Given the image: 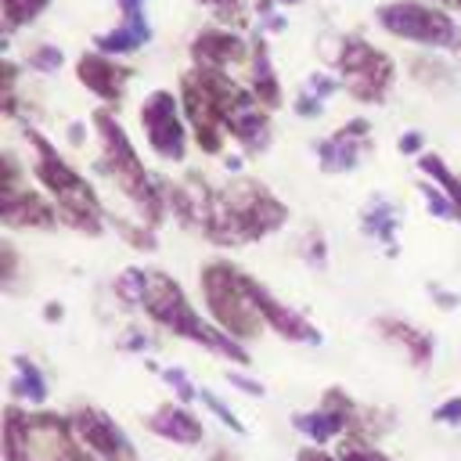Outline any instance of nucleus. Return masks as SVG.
Masks as SVG:
<instances>
[{
  "mask_svg": "<svg viewBox=\"0 0 461 461\" xmlns=\"http://www.w3.org/2000/svg\"><path fill=\"white\" fill-rule=\"evenodd\" d=\"M90 126L97 133V148H101V173L112 180V187L130 202V209L137 212V220H144L148 227H158L169 216L166 205V180L151 176V169L144 166V158L137 155L126 126L119 122V115L112 108H94L90 112Z\"/></svg>",
  "mask_w": 461,
  "mask_h": 461,
  "instance_id": "obj_1",
  "label": "nucleus"
},
{
  "mask_svg": "<svg viewBox=\"0 0 461 461\" xmlns=\"http://www.w3.org/2000/svg\"><path fill=\"white\" fill-rule=\"evenodd\" d=\"M176 94L184 104V119L191 126V140L202 155H223V148L230 140L234 112L256 97L249 90V83H238L230 72L198 68V65H191L180 76Z\"/></svg>",
  "mask_w": 461,
  "mask_h": 461,
  "instance_id": "obj_2",
  "label": "nucleus"
},
{
  "mask_svg": "<svg viewBox=\"0 0 461 461\" xmlns=\"http://www.w3.org/2000/svg\"><path fill=\"white\" fill-rule=\"evenodd\" d=\"M25 140L32 148V176H36V187L54 202L58 209V220L79 234H104V220H108V209L104 202L97 198L94 184L36 130V126H25Z\"/></svg>",
  "mask_w": 461,
  "mask_h": 461,
  "instance_id": "obj_3",
  "label": "nucleus"
},
{
  "mask_svg": "<svg viewBox=\"0 0 461 461\" xmlns=\"http://www.w3.org/2000/svg\"><path fill=\"white\" fill-rule=\"evenodd\" d=\"M288 223V205L256 176H234L227 187L216 191L212 216L202 230L205 241L220 249L263 241Z\"/></svg>",
  "mask_w": 461,
  "mask_h": 461,
  "instance_id": "obj_4",
  "label": "nucleus"
},
{
  "mask_svg": "<svg viewBox=\"0 0 461 461\" xmlns=\"http://www.w3.org/2000/svg\"><path fill=\"white\" fill-rule=\"evenodd\" d=\"M140 310L155 328H162V331H169L176 339H187V342H194V346H202V349H209V353H216V357H223L230 364L245 367L252 360L245 342L230 339L223 328H216L209 317H202L194 310L191 295L184 292V285L166 270H148V288H144Z\"/></svg>",
  "mask_w": 461,
  "mask_h": 461,
  "instance_id": "obj_5",
  "label": "nucleus"
},
{
  "mask_svg": "<svg viewBox=\"0 0 461 461\" xmlns=\"http://www.w3.org/2000/svg\"><path fill=\"white\" fill-rule=\"evenodd\" d=\"M198 288L209 321L223 328L230 339L256 342L259 335H267V321L256 303V277L249 270H241L230 259H209L198 270Z\"/></svg>",
  "mask_w": 461,
  "mask_h": 461,
  "instance_id": "obj_6",
  "label": "nucleus"
},
{
  "mask_svg": "<svg viewBox=\"0 0 461 461\" xmlns=\"http://www.w3.org/2000/svg\"><path fill=\"white\" fill-rule=\"evenodd\" d=\"M4 461H97V457L79 443L68 414L7 403Z\"/></svg>",
  "mask_w": 461,
  "mask_h": 461,
  "instance_id": "obj_7",
  "label": "nucleus"
},
{
  "mask_svg": "<svg viewBox=\"0 0 461 461\" xmlns=\"http://www.w3.org/2000/svg\"><path fill=\"white\" fill-rule=\"evenodd\" d=\"M375 22L403 40L414 43L421 50H443V54H457L461 50V25L457 18L432 4V0H385L375 7Z\"/></svg>",
  "mask_w": 461,
  "mask_h": 461,
  "instance_id": "obj_8",
  "label": "nucleus"
},
{
  "mask_svg": "<svg viewBox=\"0 0 461 461\" xmlns=\"http://www.w3.org/2000/svg\"><path fill=\"white\" fill-rule=\"evenodd\" d=\"M335 72L342 90L360 104H382L396 83V61L364 36H342L335 50Z\"/></svg>",
  "mask_w": 461,
  "mask_h": 461,
  "instance_id": "obj_9",
  "label": "nucleus"
},
{
  "mask_svg": "<svg viewBox=\"0 0 461 461\" xmlns=\"http://www.w3.org/2000/svg\"><path fill=\"white\" fill-rule=\"evenodd\" d=\"M140 130H144V140L148 148L162 158V162H184L187 158V144H191V126L184 119V104H180V94L166 90V86H155L144 94L140 101Z\"/></svg>",
  "mask_w": 461,
  "mask_h": 461,
  "instance_id": "obj_10",
  "label": "nucleus"
},
{
  "mask_svg": "<svg viewBox=\"0 0 461 461\" xmlns=\"http://www.w3.org/2000/svg\"><path fill=\"white\" fill-rule=\"evenodd\" d=\"M0 166H4V194H0L4 227L7 230H50V227H58L61 220H58L54 202L40 187H29L18 158L11 151H4Z\"/></svg>",
  "mask_w": 461,
  "mask_h": 461,
  "instance_id": "obj_11",
  "label": "nucleus"
},
{
  "mask_svg": "<svg viewBox=\"0 0 461 461\" xmlns=\"http://www.w3.org/2000/svg\"><path fill=\"white\" fill-rule=\"evenodd\" d=\"M68 418H72V429H76L79 443L97 461H140L133 439L122 432V425L108 411H101L94 403H79V407L68 411Z\"/></svg>",
  "mask_w": 461,
  "mask_h": 461,
  "instance_id": "obj_12",
  "label": "nucleus"
},
{
  "mask_svg": "<svg viewBox=\"0 0 461 461\" xmlns=\"http://www.w3.org/2000/svg\"><path fill=\"white\" fill-rule=\"evenodd\" d=\"M76 79L79 86H86L104 108H119V101L126 97V86L133 79V68L122 65L119 58L104 54V50H83L76 58Z\"/></svg>",
  "mask_w": 461,
  "mask_h": 461,
  "instance_id": "obj_13",
  "label": "nucleus"
},
{
  "mask_svg": "<svg viewBox=\"0 0 461 461\" xmlns=\"http://www.w3.org/2000/svg\"><path fill=\"white\" fill-rule=\"evenodd\" d=\"M249 50H252V40H245L230 25H205L191 36V47H187L191 65L220 68V72H230L234 65H249Z\"/></svg>",
  "mask_w": 461,
  "mask_h": 461,
  "instance_id": "obj_14",
  "label": "nucleus"
},
{
  "mask_svg": "<svg viewBox=\"0 0 461 461\" xmlns=\"http://www.w3.org/2000/svg\"><path fill=\"white\" fill-rule=\"evenodd\" d=\"M367 148H371V122L367 119H349L331 137L317 140V162H321L324 173H349V169L360 166Z\"/></svg>",
  "mask_w": 461,
  "mask_h": 461,
  "instance_id": "obj_15",
  "label": "nucleus"
},
{
  "mask_svg": "<svg viewBox=\"0 0 461 461\" xmlns=\"http://www.w3.org/2000/svg\"><path fill=\"white\" fill-rule=\"evenodd\" d=\"M115 4L122 11V22L108 32H97L94 50H104L112 58H126V54L151 43V22H148V11H144L148 0H115Z\"/></svg>",
  "mask_w": 461,
  "mask_h": 461,
  "instance_id": "obj_16",
  "label": "nucleus"
},
{
  "mask_svg": "<svg viewBox=\"0 0 461 461\" xmlns=\"http://www.w3.org/2000/svg\"><path fill=\"white\" fill-rule=\"evenodd\" d=\"M256 303L263 310V321H267V331H274L277 339L285 342H321V328L310 324L306 313H299L295 306H288L285 299H277L263 281H256Z\"/></svg>",
  "mask_w": 461,
  "mask_h": 461,
  "instance_id": "obj_17",
  "label": "nucleus"
},
{
  "mask_svg": "<svg viewBox=\"0 0 461 461\" xmlns=\"http://www.w3.org/2000/svg\"><path fill=\"white\" fill-rule=\"evenodd\" d=\"M144 425H148L151 436H158L166 443H176V447H198L205 439V425L187 411V403H176V400L158 403L144 418Z\"/></svg>",
  "mask_w": 461,
  "mask_h": 461,
  "instance_id": "obj_18",
  "label": "nucleus"
},
{
  "mask_svg": "<svg viewBox=\"0 0 461 461\" xmlns=\"http://www.w3.org/2000/svg\"><path fill=\"white\" fill-rule=\"evenodd\" d=\"M375 331H378L389 346L403 349V357H407L414 367H429V364H432V357H436V342H432V335H429L425 328H418V324L403 321V317L382 313V317L375 321Z\"/></svg>",
  "mask_w": 461,
  "mask_h": 461,
  "instance_id": "obj_19",
  "label": "nucleus"
},
{
  "mask_svg": "<svg viewBox=\"0 0 461 461\" xmlns=\"http://www.w3.org/2000/svg\"><path fill=\"white\" fill-rule=\"evenodd\" d=\"M249 90L256 94V101L263 108H281L285 104V94H281V79L274 72V58H270V47L263 36H252V50H249Z\"/></svg>",
  "mask_w": 461,
  "mask_h": 461,
  "instance_id": "obj_20",
  "label": "nucleus"
},
{
  "mask_svg": "<svg viewBox=\"0 0 461 461\" xmlns=\"http://www.w3.org/2000/svg\"><path fill=\"white\" fill-rule=\"evenodd\" d=\"M11 389H14L18 403H29V407L47 403V396H50L43 371H40L29 357H14V382H11Z\"/></svg>",
  "mask_w": 461,
  "mask_h": 461,
  "instance_id": "obj_21",
  "label": "nucleus"
},
{
  "mask_svg": "<svg viewBox=\"0 0 461 461\" xmlns=\"http://www.w3.org/2000/svg\"><path fill=\"white\" fill-rule=\"evenodd\" d=\"M418 169L425 173V180H432V184L450 198V205H454V212H457V223H461V173H454V169L443 162V155H436V151L418 155Z\"/></svg>",
  "mask_w": 461,
  "mask_h": 461,
  "instance_id": "obj_22",
  "label": "nucleus"
},
{
  "mask_svg": "<svg viewBox=\"0 0 461 461\" xmlns=\"http://www.w3.org/2000/svg\"><path fill=\"white\" fill-rule=\"evenodd\" d=\"M50 7V0H0V14H4V40L25 25H32L43 11Z\"/></svg>",
  "mask_w": 461,
  "mask_h": 461,
  "instance_id": "obj_23",
  "label": "nucleus"
},
{
  "mask_svg": "<svg viewBox=\"0 0 461 461\" xmlns=\"http://www.w3.org/2000/svg\"><path fill=\"white\" fill-rule=\"evenodd\" d=\"M364 230L393 249V234H396V205H389V202H375V198H371V205L364 209Z\"/></svg>",
  "mask_w": 461,
  "mask_h": 461,
  "instance_id": "obj_24",
  "label": "nucleus"
},
{
  "mask_svg": "<svg viewBox=\"0 0 461 461\" xmlns=\"http://www.w3.org/2000/svg\"><path fill=\"white\" fill-rule=\"evenodd\" d=\"M144 288H148V267H126V270H119V277H115V295H119L126 306H137V310H140Z\"/></svg>",
  "mask_w": 461,
  "mask_h": 461,
  "instance_id": "obj_25",
  "label": "nucleus"
},
{
  "mask_svg": "<svg viewBox=\"0 0 461 461\" xmlns=\"http://www.w3.org/2000/svg\"><path fill=\"white\" fill-rule=\"evenodd\" d=\"M25 65H29L32 72L50 76V72H58V68L65 65V54H61V47H54V43H36V47L25 50Z\"/></svg>",
  "mask_w": 461,
  "mask_h": 461,
  "instance_id": "obj_26",
  "label": "nucleus"
},
{
  "mask_svg": "<svg viewBox=\"0 0 461 461\" xmlns=\"http://www.w3.org/2000/svg\"><path fill=\"white\" fill-rule=\"evenodd\" d=\"M339 457L342 461H393L385 450H378V443H367V439H339Z\"/></svg>",
  "mask_w": 461,
  "mask_h": 461,
  "instance_id": "obj_27",
  "label": "nucleus"
},
{
  "mask_svg": "<svg viewBox=\"0 0 461 461\" xmlns=\"http://www.w3.org/2000/svg\"><path fill=\"white\" fill-rule=\"evenodd\" d=\"M198 4L216 18V25L238 29L245 22V0H198Z\"/></svg>",
  "mask_w": 461,
  "mask_h": 461,
  "instance_id": "obj_28",
  "label": "nucleus"
},
{
  "mask_svg": "<svg viewBox=\"0 0 461 461\" xmlns=\"http://www.w3.org/2000/svg\"><path fill=\"white\" fill-rule=\"evenodd\" d=\"M0 97H4V115L7 119H14L18 115V65L11 61V58H4V65H0Z\"/></svg>",
  "mask_w": 461,
  "mask_h": 461,
  "instance_id": "obj_29",
  "label": "nucleus"
},
{
  "mask_svg": "<svg viewBox=\"0 0 461 461\" xmlns=\"http://www.w3.org/2000/svg\"><path fill=\"white\" fill-rule=\"evenodd\" d=\"M198 400H202V403H205V407H209V411H212V414H216V418H220L227 429H234V432H245V421H241V418H238V414H234V411H230V407H227V403H223L216 393L202 389V393H198Z\"/></svg>",
  "mask_w": 461,
  "mask_h": 461,
  "instance_id": "obj_30",
  "label": "nucleus"
},
{
  "mask_svg": "<svg viewBox=\"0 0 461 461\" xmlns=\"http://www.w3.org/2000/svg\"><path fill=\"white\" fill-rule=\"evenodd\" d=\"M421 194H425V209H429V212H436V216H443V220H454V223H457V212H454L450 198H447L436 184H429V180H425V184H421Z\"/></svg>",
  "mask_w": 461,
  "mask_h": 461,
  "instance_id": "obj_31",
  "label": "nucleus"
},
{
  "mask_svg": "<svg viewBox=\"0 0 461 461\" xmlns=\"http://www.w3.org/2000/svg\"><path fill=\"white\" fill-rule=\"evenodd\" d=\"M162 382L176 393V403H191V400L198 396L194 385L187 382V371H184V367H166V371H162Z\"/></svg>",
  "mask_w": 461,
  "mask_h": 461,
  "instance_id": "obj_32",
  "label": "nucleus"
},
{
  "mask_svg": "<svg viewBox=\"0 0 461 461\" xmlns=\"http://www.w3.org/2000/svg\"><path fill=\"white\" fill-rule=\"evenodd\" d=\"M303 256H306L310 267H324V263H328V245H324V234H321L317 227L306 230V238H303Z\"/></svg>",
  "mask_w": 461,
  "mask_h": 461,
  "instance_id": "obj_33",
  "label": "nucleus"
},
{
  "mask_svg": "<svg viewBox=\"0 0 461 461\" xmlns=\"http://www.w3.org/2000/svg\"><path fill=\"white\" fill-rule=\"evenodd\" d=\"M303 90H306V94H313V97H321V101H324V97H331V94H335V90H342V83H339V79H331V76H328V72H313V76H310V79H306V86H303Z\"/></svg>",
  "mask_w": 461,
  "mask_h": 461,
  "instance_id": "obj_34",
  "label": "nucleus"
},
{
  "mask_svg": "<svg viewBox=\"0 0 461 461\" xmlns=\"http://www.w3.org/2000/svg\"><path fill=\"white\" fill-rule=\"evenodd\" d=\"M292 108H295V115H303V119H317V115L324 112V101L313 97V94H306V90H299V97L292 101Z\"/></svg>",
  "mask_w": 461,
  "mask_h": 461,
  "instance_id": "obj_35",
  "label": "nucleus"
},
{
  "mask_svg": "<svg viewBox=\"0 0 461 461\" xmlns=\"http://www.w3.org/2000/svg\"><path fill=\"white\" fill-rule=\"evenodd\" d=\"M439 425H457L461 429V396H450V400H443V407H436V414H432Z\"/></svg>",
  "mask_w": 461,
  "mask_h": 461,
  "instance_id": "obj_36",
  "label": "nucleus"
},
{
  "mask_svg": "<svg viewBox=\"0 0 461 461\" xmlns=\"http://www.w3.org/2000/svg\"><path fill=\"white\" fill-rule=\"evenodd\" d=\"M0 256H4V288H11V285H14V274H18V252H14L11 238H4Z\"/></svg>",
  "mask_w": 461,
  "mask_h": 461,
  "instance_id": "obj_37",
  "label": "nucleus"
},
{
  "mask_svg": "<svg viewBox=\"0 0 461 461\" xmlns=\"http://www.w3.org/2000/svg\"><path fill=\"white\" fill-rule=\"evenodd\" d=\"M295 461H342V457L331 454V450H324V447H317V443H306V447H299Z\"/></svg>",
  "mask_w": 461,
  "mask_h": 461,
  "instance_id": "obj_38",
  "label": "nucleus"
},
{
  "mask_svg": "<svg viewBox=\"0 0 461 461\" xmlns=\"http://www.w3.org/2000/svg\"><path fill=\"white\" fill-rule=\"evenodd\" d=\"M421 144H425V137H421L418 130H411V133H403V137L396 140V148H400L403 155H425V151H421Z\"/></svg>",
  "mask_w": 461,
  "mask_h": 461,
  "instance_id": "obj_39",
  "label": "nucleus"
},
{
  "mask_svg": "<svg viewBox=\"0 0 461 461\" xmlns=\"http://www.w3.org/2000/svg\"><path fill=\"white\" fill-rule=\"evenodd\" d=\"M227 382H230V385H238V389H245V393H252V396H263V385H259V382H252V378H245V375H238V371H230V375H227Z\"/></svg>",
  "mask_w": 461,
  "mask_h": 461,
  "instance_id": "obj_40",
  "label": "nucleus"
},
{
  "mask_svg": "<svg viewBox=\"0 0 461 461\" xmlns=\"http://www.w3.org/2000/svg\"><path fill=\"white\" fill-rule=\"evenodd\" d=\"M432 295H436L439 306H457V295H447V292H439V288H432Z\"/></svg>",
  "mask_w": 461,
  "mask_h": 461,
  "instance_id": "obj_41",
  "label": "nucleus"
},
{
  "mask_svg": "<svg viewBox=\"0 0 461 461\" xmlns=\"http://www.w3.org/2000/svg\"><path fill=\"white\" fill-rule=\"evenodd\" d=\"M47 321H61V303H58V306H54V303L47 306Z\"/></svg>",
  "mask_w": 461,
  "mask_h": 461,
  "instance_id": "obj_42",
  "label": "nucleus"
},
{
  "mask_svg": "<svg viewBox=\"0 0 461 461\" xmlns=\"http://www.w3.org/2000/svg\"><path fill=\"white\" fill-rule=\"evenodd\" d=\"M432 4H439V7H447V11H461V0H432Z\"/></svg>",
  "mask_w": 461,
  "mask_h": 461,
  "instance_id": "obj_43",
  "label": "nucleus"
},
{
  "mask_svg": "<svg viewBox=\"0 0 461 461\" xmlns=\"http://www.w3.org/2000/svg\"><path fill=\"white\" fill-rule=\"evenodd\" d=\"M212 457H216V461H238V457H234V454H227V450H216Z\"/></svg>",
  "mask_w": 461,
  "mask_h": 461,
  "instance_id": "obj_44",
  "label": "nucleus"
},
{
  "mask_svg": "<svg viewBox=\"0 0 461 461\" xmlns=\"http://www.w3.org/2000/svg\"><path fill=\"white\" fill-rule=\"evenodd\" d=\"M277 4H281V7H288V4H299V0H277Z\"/></svg>",
  "mask_w": 461,
  "mask_h": 461,
  "instance_id": "obj_45",
  "label": "nucleus"
}]
</instances>
